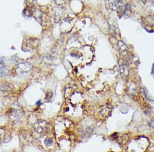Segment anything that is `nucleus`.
<instances>
[{
    "mask_svg": "<svg viewBox=\"0 0 154 152\" xmlns=\"http://www.w3.org/2000/svg\"><path fill=\"white\" fill-rule=\"evenodd\" d=\"M33 70L32 65L28 62H22L15 67V72L17 75L24 76L30 73Z\"/></svg>",
    "mask_w": 154,
    "mask_h": 152,
    "instance_id": "f257e3e1",
    "label": "nucleus"
},
{
    "mask_svg": "<svg viewBox=\"0 0 154 152\" xmlns=\"http://www.w3.org/2000/svg\"><path fill=\"white\" fill-rule=\"evenodd\" d=\"M143 26L148 30L150 31L154 30V19L152 16H149L144 18L143 20Z\"/></svg>",
    "mask_w": 154,
    "mask_h": 152,
    "instance_id": "f03ea898",
    "label": "nucleus"
},
{
    "mask_svg": "<svg viewBox=\"0 0 154 152\" xmlns=\"http://www.w3.org/2000/svg\"><path fill=\"white\" fill-rule=\"evenodd\" d=\"M119 69L120 72L123 78H126L129 75V69L127 65L123 60H120L119 61Z\"/></svg>",
    "mask_w": 154,
    "mask_h": 152,
    "instance_id": "7ed1b4c3",
    "label": "nucleus"
},
{
    "mask_svg": "<svg viewBox=\"0 0 154 152\" xmlns=\"http://www.w3.org/2000/svg\"><path fill=\"white\" fill-rule=\"evenodd\" d=\"M9 75V69L7 68L4 62L0 61V78H5L8 76Z\"/></svg>",
    "mask_w": 154,
    "mask_h": 152,
    "instance_id": "20e7f679",
    "label": "nucleus"
},
{
    "mask_svg": "<svg viewBox=\"0 0 154 152\" xmlns=\"http://www.w3.org/2000/svg\"><path fill=\"white\" fill-rule=\"evenodd\" d=\"M109 5L111 9L116 10L119 8H122L123 7V3L121 1H109Z\"/></svg>",
    "mask_w": 154,
    "mask_h": 152,
    "instance_id": "39448f33",
    "label": "nucleus"
},
{
    "mask_svg": "<svg viewBox=\"0 0 154 152\" xmlns=\"http://www.w3.org/2000/svg\"><path fill=\"white\" fill-rule=\"evenodd\" d=\"M118 47H119V52L121 55H126L128 53V48L126 46L125 44L122 41H119L118 43Z\"/></svg>",
    "mask_w": 154,
    "mask_h": 152,
    "instance_id": "423d86ee",
    "label": "nucleus"
},
{
    "mask_svg": "<svg viewBox=\"0 0 154 152\" xmlns=\"http://www.w3.org/2000/svg\"><path fill=\"white\" fill-rule=\"evenodd\" d=\"M10 90V86H8V85H5V84L0 85V92H1L3 93H7Z\"/></svg>",
    "mask_w": 154,
    "mask_h": 152,
    "instance_id": "0eeeda50",
    "label": "nucleus"
},
{
    "mask_svg": "<svg viewBox=\"0 0 154 152\" xmlns=\"http://www.w3.org/2000/svg\"><path fill=\"white\" fill-rule=\"evenodd\" d=\"M53 143V140L51 138H47L44 140V144L47 146H51Z\"/></svg>",
    "mask_w": 154,
    "mask_h": 152,
    "instance_id": "6e6552de",
    "label": "nucleus"
}]
</instances>
